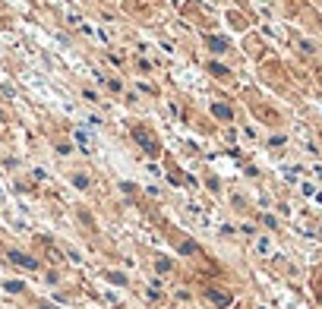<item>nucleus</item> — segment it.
<instances>
[{
  "instance_id": "obj_7",
  "label": "nucleus",
  "mask_w": 322,
  "mask_h": 309,
  "mask_svg": "<svg viewBox=\"0 0 322 309\" xmlns=\"http://www.w3.org/2000/svg\"><path fill=\"white\" fill-rule=\"evenodd\" d=\"M180 253H184V256H193V253H199V246L193 243V240H184V243H180Z\"/></svg>"
},
{
  "instance_id": "obj_8",
  "label": "nucleus",
  "mask_w": 322,
  "mask_h": 309,
  "mask_svg": "<svg viewBox=\"0 0 322 309\" xmlns=\"http://www.w3.org/2000/svg\"><path fill=\"white\" fill-rule=\"evenodd\" d=\"M73 183L79 186V190H89V177L85 174H73Z\"/></svg>"
},
{
  "instance_id": "obj_12",
  "label": "nucleus",
  "mask_w": 322,
  "mask_h": 309,
  "mask_svg": "<svg viewBox=\"0 0 322 309\" xmlns=\"http://www.w3.org/2000/svg\"><path fill=\"white\" fill-rule=\"evenodd\" d=\"M6 290H10V294H19V290H22V281H6V284H3Z\"/></svg>"
},
{
  "instance_id": "obj_3",
  "label": "nucleus",
  "mask_w": 322,
  "mask_h": 309,
  "mask_svg": "<svg viewBox=\"0 0 322 309\" xmlns=\"http://www.w3.org/2000/svg\"><path fill=\"white\" fill-rule=\"evenodd\" d=\"M205 297L212 300L215 306H221V309H224V306H231V297H228V294H221V290H215V287H208V290H205Z\"/></svg>"
},
{
  "instance_id": "obj_11",
  "label": "nucleus",
  "mask_w": 322,
  "mask_h": 309,
  "mask_svg": "<svg viewBox=\"0 0 322 309\" xmlns=\"http://www.w3.org/2000/svg\"><path fill=\"white\" fill-rule=\"evenodd\" d=\"M208 70H212L215 76H228V66H221V63H208Z\"/></svg>"
},
{
  "instance_id": "obj_4",
  "label": "nucleus",
  "mask_w": 322,
  "mask_h": 309,
  "mask_svg": "<svg viewBox=\"0 0 322 309\" xmlns=\"http://www.w3.org/2000/svg\"><path fill=\"white\" fill-rule=\"evenodd\" d=\"M212 114L218 117V120H231V117H234V110H231L228 104H212Z\"/></svg>"
},
{
  "instance_id": "obj_10",
  "label": "nucleus",
  "mask_w": 322,
  "mask_h": 309,
  "mask_svg": "<svg viewBox=\"0 0 322 309\" xmlns=\"http://www.w3.org/2000/svg\"><path fill=\"white\" fill-rule=\"evenodd\" d=\"M155 268H158L161 274H164V271H171V259H164V256H161V259L155 262Z\"/></svg>"
},
{
  "instance_id": "obj_6",
  "label": "nucleus",
  "mask_w": 322,
  "mask_h": 309,
  "mask_svg": "<svg viewBox=\"0 0 322 309\" xmlns=\"http://www.w3.org/2000/svg\"><path fill=\"white\" fill-rule=\"evenodd\" d=\"M108 281H111V284H117V287H127L124 271H108Z\"/></svg>"
},
{
  "instance_id": "obj_9",
  "label": "nucleus",
  "mask_w": 322,
  "mask_h": 309,
  "mask_svg": "<svg viewBox=\"0 0 322 309\" xmlns=\"http://www.w3.org/2000/svg\"><path fill=\"white\" fill-rule=\"evenodd\" d=\"M73 136H76V142H79V145H82V152H89V136H85L82 130H76Z\"/></svg>"
},
{
  "instance_id": "obj_5",
  "label": "nucleus",
  "mask_w": 322,
  "mask_h": 309,
  "mask_svg": "<svg viewBox=\"0 0 322 309\" xmlns=\"http://www.w3.org/2000/svg\"><path fill=\"white\" fill-rule=\"evenodd\" d=\"M205 41H208V48H212V51H218V54H221V51H228V41H224V38H215V35H208Z\"/></svg>"
},
{
  "instance_id": "obj_2",
  "label": "nucleus",
  "mask_w": 322,
  "mask_h": 309,
  "mask_svg": "<svg viewBox=\"0 0 322 309\" xmlns=\"http://www.w3.org/2000/svg\"><path fill=\"white\" fill-rule=\"evenodd\" d=\"M10 262L22 265V268H29V271L38 268V259H32V256H22V253H16V250H10Z\"/></svg>"
},
{
  "instance_id": "obj_1",
  "label": "nucleus",
  "mask_w": 322,
  "mask_h": 309,
  "mask_svg": "<svg viewBox=\"0 0 322 309\" xmlns=\"http://www.w3.org/2000/svg\"><path fill=\"white\" fill-rule=\"evenodd\" d=\"M133 139H136L139 145H142L145 152H149V158H158V154H161V149H158V142H155V139H152V136L145 133V130H139V126H136V130H133Z\"/></svg>"
}]
</instances>
